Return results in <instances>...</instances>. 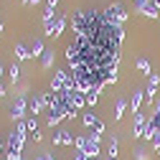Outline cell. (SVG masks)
<instances>
[{"mask_svg": "<svg viewBox=\"0 0 160 160\" xmlns=\"http://www.w3.org/2000/svg\"><path fill=\"white\" fill-rule=\"evenodd\" d=\"M152 3H155V8H158V10H160V0H152Z\"/></svg>", "mask_w": 160, "mask_h": 160, "instance_id": "cell-26", "label": "cell"}, {"mask_svg": "<svg viewBox=\"0 0 160 160\" xmlns=\"http://www.w3.org/2000/svg\"><path fill=\"white\" fill-rule=\"evenodd\" d=\"M38 3H41V0H28V5H38Z\"/></svg>", "mask_w": 160, "mask_h": 160, "instance_id": "cell-24", "label": "cell"}, {"mask_svg": "<svg viewBox=\"0 0 160 160\" xmlns=\"http://www.w3.org/2000/svg\"><path fill=\"white\" fill-rule=\"evenodd\" d=\"M28 51H31V56H43V43H41V38H33V43L28 46Z\"/></svg>", "mask_w": 160, "mask_h": 160, "instance_id": "cell-13", "label": "cell"}, {"mask_svg": "<svg viewBox=\"0 0 160 160\" xmlns=\"http://www.w3.org/2000/svg\"><path fill=\"white\" fill-rule=\"evenodd\" d=\"M155 152H158V158H160V145H155Z\"/></svg>", "mask_w": 160, "mask_h": 160, "instance_id": "cell-27", "label": "cell"}, {"mask_svg": "<svg viewBox=\"0 0 160 160\" xmlns=\"http://www.w3.org/2000/svg\"><path fill=\"white\" fill-rule=\"evenodd\" d=\"M0 74H3V64H0Z\"/></svg>", "mask_w": 160, "mask_h": 160, "instance_id": "cell-29", "label": "cell"}, {"mask_svg": "<svg viewBox=\"0 0 160 160\" xmlns=\"http://www.w3.org/2000/svg\"><path fill=\"white\" fill-rule=\"evenodd\" d=\"M99 92H102V89H92V92H87V104H89V107H94V104H97Z\"/></svg>", "mask_w": 160, "mask_h": 160, "instance_id": "cell-16", "label": "cell"}, {"mask_svg": "<svg viewBox=\"0 0 160 160\" xmlns=\"http://www.w3.org/2000/svg\"><path fill=\"white\" fill-rule=\"evenodd\" d=\"M26 107H28V99H26V94H21V97L15 99V104L10 107V117L13 119H21L26 114Z\"/></svg>", "mask_w": 160, "mask_h": 160, "instance_id": "cell-4", "label": "cell"}, {"mask_svg": "<svg viewBox=\"0 0 160 160\" xmlns=\"http://www.w3.org/2000/svg\"><path fill=\"white\" fill-rule=\"evenodd\" d=\"M41 64H43V69H51V64H53V51H43V56H41Z\"/></svg>", "mask_w": 160, "mask_h": 160, "instance_id": "cell-15", "label": "cell"}, {"mask_svg": "<svg viewBox=\"0 0 160 160\" xmlns=\"http://www.w3.org/2000/svg\"><path fill=\"white\" fill-rule=\"evenodd\" d=\"M64 26H66V15H64V13H58V15H56V21H53V28H51V33H48V36H53V38H56V36H61Z\"/></svg>", "mask_w": 160, "mask_h": 160, "instance_id": "cell-10", "label": "cell"}, {"mask_svg": "<svg viewBox=\"0 0 160 160\" xmlns=\"http://www.w3.org/2000/svg\"><path fill=\"white\" fill-rule=\"evenodd\" d=\"M137 69L142 71V74H152V69H150V61H148V58H140V61H137Z\"/></svg>", "mask_w": 160, "mask_h": 160, "instance_id": "cell-18", "label": "cell"}, {"mask_svg": "<svg viewBox=\"0 0 160 160\" xmlns=\"http://www.w3.org/2000/svg\"><path fill=\"white\" fill-rule=\"evenodd\" d=\"M76 140H74V135L71 132H66V130H61L58 135H53V145H74Z\"/></svg>", "mask_w": 160, "mask_h": 160, "instance_id": "cell-8", "label": "cell"}, {"mask_svg": "<svg viewBox=\"0 0 160 160\" xmlns=\"http://www.w3.org/2000/svg\"><path fill=\"white\" fill-rule=\"evenodd\" d=\"M104 18H107L109 23H114V26H122L127 21V10L122 8V3H112V5H107Z\"/></svg>", "mask_w": 160, "mask_h": 160, "instance_id": "cell-2", "label": "cell"}, {"mask_svg": "<svg viewBox=\"0 0 160 160\" xmlns=\"http://www.w3.org/2000/svg\"><path fill=\"white\" fill-rule=\"evenodd\" d=\"M84 125H87V127H92V130H94V135H102V132H104V122H99L94 114H84Z\"/></svg>", "mask_w": 160, "mask_h": 160, "instance_id": "cell-7", "label": "cell"}, {"mask_svg": "<svg viewBox=\"0 0 160 160\" xmlns=\"http://www.w3.org/2000/svg\"><path fill=\"white\" fill-rule=\"evenodd\" d=\"M142 99H145V89H137L135 94H132V102H130V109L137 114L140 112V104H142Z\"/></svg>", "mask_w": 160, "mask_h": 160, "instance_id": "cell-12", "label": "cell"}, {"mask_svg": "<svg viewBox=\"0 0 160 160\" xmlns=\"http://www.w3.org/2000/svg\"><path fill=\"white\" fill-rule=\"evenodd\" d=\"M89 160H99V158H89Z\"/></svg>", "mask_w": 160, "mask_h": 160, "instance_id": "cell-31", "label": "cell"}, {"mask_svg": "<svg viewBox=\"0 0 160 160\" xmlns=\"http://www.w3.org/2000/svg\"><path fill=\"white\" fill-rule=\"evenodd\" d=\"M56 3H58V0H46V8H53L56 10Z\"/></svg>", "mask_w": 160, "mask_h": 160, "instance_id": "cell-22", "label": "cell"}, {"mask_svg": "<svg viewBox=\"0 0 160 160\" xmlns=\"http://www.w3.org/2000/svg\"><path fill=\"white\" fill-rule=\"evenodd\" d=\"M74 160H89V155H87V152H82V150H79V152L74 155Z\"/></svg>", "mask_w": 160, "mask_h": 160, "instance_id": "cell-21", "label": "cell"}, {"mask_svg": "<svg viewBox=\"0 0 160 160\" xmlns=\"http://www.w3.org/2000/svg\"><path fill=\"white\" fill-rule=\"evenodd\" d=\"M117 150H119V145H117V140H109V148H107L109 158H117Z\"/></svg>", "mask_w": 160, "mask_h": 160, "instance_id": "cell-20", "label": "cell"}, {"mask_svg": "<svg viewBox=\"0 0 160 160\" xmlns=\"http://www.w3.org/2000/svg\"><path fill=\"white\" fill-rule=\"evenodd\" d=\"M56 15H58V13H56L53 8H46V10H43V31H46V33H51V28H53V21H56Z\"/></svg>", "mask_w": 160, "mask_h": 160, "instance_id": "cell-9", "label": "cell"}, {"mask_svg": "<svg viewBox=\"0 0 160 160\" xmlns=\"http://www.w3.org/2000/svg\"><path fill=\"white\" fill-rule=\"evenodd\" d=\"M99 137H102V135H84V137H76V148L79 150H82V152H87L89 158H99V155H102V150H99Z\"/></svg>", "mask_w": 160, "mask_h": 160, "instance_id": "cell-1", "label": "cell"}, {"mask_svg": "<svg viewBox=\"0 0 160 160\" xmlns=\"http://www.w3.org/2000/svg\"><path fill=\"white\" fill-rule=\"evenodd\" d=\"M107 160H117V158H107Z\"/></svg>", "mask_w": 160, "mask_h": 160, "instance_id": "cell-30", "label": "cell"}, {"mask_svg": "<svg viewBox=\"0 0 160 160\" xmlns=\"http://www.w3.org/2000/svg\"><path fill=\"white\" fill-rule=\"evenodd\" d=\"M148 119L150 117H145V114H135V137H145V132H148Z\"/></svg>", "mask_w": 160, "mask_h": 160, "instance_id": "cell-5", "label": "cell"}, {"mask_svg": "<svg viewBox=\"0 0 160 160\" xmlns=\"http://www.w3.org/2000/svg\"><path fill=\"white\" fill-rule=\"evenodd\" d=\"M0 33H3V21H0Z\"/></svg>", "mask_w": 160, "mask_h": 160, "instance_id": "cell-28", "label": "cell"}, {"mask_svg": "<svg viewBox=\"0 0 160 160\" xmlns=\"http://www.w3.org/2000/svg\"><path fill=\"white\" fill-rule=\"evenodd\" d=\"M15 58H18V61H26V58H31V51H28L26 43H18V46H15Z\"/></svg>", "mask_w": 160, "mask_h": 160, "instance_id": "cell-14", "label": "cell"}, {"mask_svg": "<svg viewBox=\"0 0 160 160\" xmlns=\"http://www.w3.org/2000/svg\"><path fill=\"white\" fill-rule=\"evenodd\" d=\"M36 160H51V155H38Z\"/></svg>", "mask_w": 160, "mask_h": 160, "instance_id": "cell-23", "label": "cell"}, {"mask_svg": "<svg viewBox=\"0 0 160 160\" xmlns=\"http://www.w3.org/2000/svg\"><path fill=\"white\" fill-rule=\"evenodd\" d=\"M41 107H46V102H43V94H38V97H33L31 102H28V109H31V114L36 117L38 112H41Z\"/></svg>", "mask_w": 160, "mask_h": 160, "instance_id": "cell-11", "label": "cell"}, {"mask_svg": "<svg viewBox=\"0 0 160 160\" xmlns=\"http://www.w3.org/2000/svg\"><path fill=\"white\" fill-rule=\"evenodd\" d=\"M8 74H10V82H13V84H15V82H18V76H21V69H18V66H15V64H13V66H10V69H8Z\"/></svg>", "mask_w": 160, "mask_h": 160, "instance_id": "cell-19", "label": "cell"}, {"mask_svg": "<svg viewBox=\"0 0 160 160\" xmlns=\"http://www.w3.org/2000/svg\"><path fill=\"white\" fill-rule=\"evenodd\" d=\"M3 94H5V89H3V84H0V99H3Z\"/></svg>", "mask_w": 160, "mask_h": 160, "instance_id": "cell-25", "label": "cell"}, {"mask_svg": "<svg viewBox=\"0 0 160 160\" xmlns=\"http://www.w3.org/2000/svg\"><path fill=\"white\" fill-rule=\"evenodd\" d=\"M137 8H140V13L148 15V18H158V8H155L152 0H137Z\"/></svg>", "mask_w": 160, "mask_h": 160, "instance_id": "cell-6", "label": "cell"}, {"mask_svg": "<svg viewBox=\"0 0 160 160\" xmlns=\"http://www.w3.org/2000/svg\"><path fill=\"white\" fill-rule=\"evenodd\" d=\"M160 87V74H148V87H145V102L148 104H155V92Z\"/></svg>", "mask_w": 160, "mask_h": 160, "instance_id": "cell-3", "label": "cell"}, {"mask_svg": "<svg viewBox=\"0 0 160 160\" xmlns=\"http://www.w3.org/2000/svg\"><path fill=\"white\" fill-rule=\"evenodd\" d=\"M125 107H127V102H125V99H117V107H114V119H119V117H122Z\"/></svg>", "mask_w": 160, "mask_h": 160, "instance_id": "cell-17", "label": "cell"}]
</instances>
